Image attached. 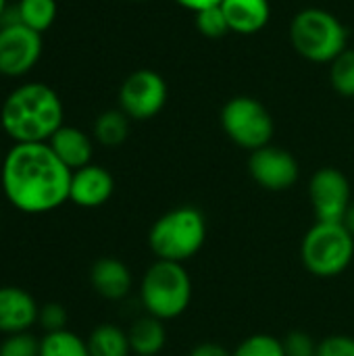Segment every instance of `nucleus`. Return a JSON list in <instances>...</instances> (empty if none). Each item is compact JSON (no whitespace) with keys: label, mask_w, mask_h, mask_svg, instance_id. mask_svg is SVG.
<instances>
[{"label":"nucleus","mask_w":354,"mask_h":356,"mask_svg":"<svg viewBox=\"0 0 354 356\" xmlns=\"http://www.w3.org/2000/svg\"><path fill=\"white\" fill-rule=\"evenodd\" d=\"M71 175L48 142L15 144L0 165L6 200L25 215H46L63 207L69 200Z\"/></svg>","instance_id":"obj_1"},{"label":"nucleus","mask_w":354,"mask_h":356,"mask_svg":"<svg viewBox=\"0 0 354 356\" xmlns=\"http://www.w3.org/2000/svg\"><path fill=\"white\" fill-rule=\"evenodd\" d=\"M63 100L46 83L17 86L2 102L0 125L15 144L48 142L63 127Z\"/></svg>","instance_id":"obj_2"},{"label":"nucleus","mask_w":354,"mask_h":356,"mask_svg":"<svg viewBox=\"0 0 354 356\" xmlns=\"http://www.w3.org/2000/svg\"><path fill=\"white\" fill-rule=\"evenodd\" d=\"M207 242V219L196 207H177L161 215L150 232L148 246L159 261L186 263Z\"/></svg>","instance_id":"obj_3"},{"label":"nucleus","mask_w":354,"mask_h":356,"mask_svg":"<svg viewBox=\"0 0 354 356\" xmlns=\"http://www.w3.org/2000/svg\"><path fill=\"white\" fill-rule=\"evenodd\" d=\"M140 300L146 315L171 321L184 315L192 302V280L182 263L154 261L140 284Z\"/></svg>","instance_id":"obj_4"},{"label":"nucleus","mask_w":354,"mask_h":356,"mask_svg":"<svg viewBox=\"0 0 354 356\" xmlns=\"http://www.w3.org/2000/svg\"><path fill=\"white\" fill-rule=\"evenodd\" d=\"M290 42L311 63H334L348 48V31L334 13L311 6L292 19Z\"/></svg>","instance_id":"obj_5"},{"label":"nucleus","mask_w":354,"mask_h":356,"mask_svg":"<svg viewBox=\"0 0 354 356\" xmlns=\"http://www.w3.org/2000/svg\"><path fill=\"white\" fill-rule=\"evenodd\" d=\"M300 259L315 277H336L353 263L354 236L344 223L317 221L303 238Z\"/></svg>","instance_id":"obj_6"},{"label":"nucleus","mask_w":354,"mask_h":356,"mask_svg":"<svg viewBox=\"0 0 354 356\" xmlns=\"http://www.w3.org/2000/svg\"><path fill=\"white\" fill-rule=\"evenodd\" d=\"M221 127L236 146L250 152L271 144L275 129L267 106L252 96L230 98L221 108Z\"/></svg>","instance_id":"obj_7"},{"label":"nucleus","mask_w":354,"mask_h":356,"mask_svg":"<svg viewBox=\"0 0 354 356\" xmlns=\"http://www.w3.org/2000/svg\"><path fill=\"white\" fill-rule=\"evenodd\" d=\"M167 102V83L152 69L134 71L119 90L121 111L136 121L156 117Z\"/></svg>","instance_id":"obj_8"},{"label":"nucleus","mask_w":354,"mask_h":356,"mask_svg":"<svg viewBox=\"0 0 354 356\" xmlns=\"http://www.w3.org/2000/svg\"><path fill=\"white\" fill-rule=\"evenodd\" d=\"M309 198L317 221L342 223L353 202L351 181L342 171L334 167H323L315 171L309 181Z\"/></svg>","instance_id":"obj_9"},{"label":"nucleus","mask_w":354,"mask_h":356,"mask_svg":"<svg viewBox=\"0 0 354 356\" xmlns=\"http://www.w3.org/2000/svg\"><path fill=\"white\" fill-rule=\"evenodd\" d=\"M42 56V33L10 23L0 27V73L6 77H21L29 73Z\"/></svg>","instance_id":"obj_10"},{"label":"nucleus","mask_w":354,"mask_h":356,"mask_svg":"<svg viewBox=\"0 0 354 356\" xmlns=\"http://www.w3.org/2000/svg\"><path fill=\"white\" fill-rule=\"evenodd\" d=\"M248 173L261 188L269 192H284V190H290L298 181L300 169L292 152L280 146L267 144L250 152Z\"/></svg>","instance_id":"obj_11"},{"label":"nucleus","mask_w":354,"mask_h":356,"mask_svg":"<svg viewBox=\"0 0 354 356\" xmlns=\"http://www.w3.org/2000/svg\"><path fill=\"white\" fill-rule=\"evenodd\" d=\"M115 190L113 175L100 165H86L71 175L69 200L81 209H98L102 207Z\"/></svg>","instance_id":"obj_12"},{"label":"nucleus","mask_w":354,"mask_h":356,"mask_svg":"<svg viewBox=\"0 0 354 356\" xmlns=\"http://www.w3.org/2000/svg\"><path fill=\"white\" fill-rule=\"evenodd\" d=\"M40 307L33 296L17 286L0 288V332L23 334L38 321Z\"/></svg>","instance_id":"obj_13"},{"label":"nucleus","mask_w":354,"mask_h":356,"mask_svg":"<svg viewBox=\"0 0 354 356\" xmlns=\"http://www.w3.org/2000/svg\"><path fill=\"white\" fill-rule=\"evenodd\" d=\"M90 282L92 288L96 290L98 296L106 300H121L131 292L134 277L129 267L115 259V257H102L92 265L90 271Z\"/></svg>","instance_id":"obj_14"},{"label":"nucleus","mask_w":354,"mask_h":356,"mask_svg":"<svg viewBox=\"0 0 354 356\" xmlns=\"http://www.w3.org/2000/svg\"><path fill=\"white\" fill-rule=\"evenodd\" d=\"M221 8L230 29L240 35L259 33L271 17L269 0H223Z\"/></svg>","instance_id":"obj_15"},{"label":"nucleus","mask_w":354,"mask_h":356,"mask_svg":"<svg viewBox=\"0 0 354 356\" xmlns=\"http://www.w3.org/2000/svg\"><path fill=\"white\" fill-rule=\"evenodd\" d=\"M48 146L54 150V154L71 169L77 171L86 165L92 163V154H94V144L90 140V136L77 127L71 125H63L50 140Z\"/></svg>","instance_id":"obj_16"},{"label":"nucleus","mask_w":354,"mask_h":356,"mask_svg":"<svg viewBox=\"0 0 354 356\" xmlns=\"http://www.w3.org/2000/svg\"><path fill=\"white\" fill-rule=\"evenodd\" d=\"M127 338L131 353L136 356H156L165 348L167 342L165 321L152 315H144L138 321H134V325L127 332Z\"/></svg>","instance_id":"obj_17"},{"label":"nucleus","mask_w":354,"mask_h":356,"mask_svg":"<svg viewBox=\"0 0 354 356\" xmlns=\"http://www.w3.org/2000/svg\"><path fill=\"white\" fill-rule=\"evenodd\" d=\"M88 342V350L90 356H129L131 355V346H129V338L127 332H123L117 325L111 323H102L98 325Z\"/></svg>","instance_id":"obj_18"},{"label":"nucleus","mask_w":354,"mask_h":356,"mask_svg":"<svg viewBox=\"0 0 354 356\" xmlns=\"http://www.w3.org/2000/svg\"><path fill=\"white\" fill-rule=\"evenodd\" d=\"M129 136V117L121 108L104 111L94 123V138L106 148L121 146Z\"/></svg>","instance_id":"obj_19"},{"label":"nucleus","mask_w":354,"mask_h":356,"mask_svg":"<svg viewBox=\"0 0 354 356\" xmlns=\"http://www.w3.org/2000/svg\"><path fill=\"white\" fill-rule=\"evenodd\" d=\"M17 8V17L19 23H23L25 27L44 33L46 29H50V25L56 19V0H19Z\"/></svg>","instance_id":"obj_20"},{"label":"nucleus","mask_w":354,"mask_h":356,"mask_svg":"<svg viewBox=\"0 0 354 356\" xmlns=\"http://www.w3.org/2000/svg\"><path fill=\"white\" fill-rule=\"evenodd\" d=\"M40 356H90L88 342L69 330L46 334L40 340Z\"/></svg>","instance_id":"obj_21"},{"label":"nucleus","mask_w":354,"mask_h":356,"mask_svg":"<svg viewBox=\"0 0 354 356\" xmlns=\"http://www.w3.org/2000/svg\"><path fill=\"white\" fill-rule=\"evenodd\" d=\"M330 81L340 96L354 98V50L346 48L334 63H330Z\"/></svg>","instance_id":"obj_22"},{"label":"nucleus","mask_w":354,"mask_h":356,"mask_svg":"<svg viewBox=\"0 0 354 356\" xmlns=\"http://www.w3.org/2000/svg\"><path fill=\"white\" fill-rule=\"evenodd\" d=\"M232 356H286L284 342L269 334H255L244 338Z\"/></svg>","instance_id":"obj_23"},{"label":"nucleus","mask_w":354,"mask_h":356,"mask_svg":"<svg viewBox=\"0 0 354 356\" xmlns=\"http://www.w3.org/2000/svg\"><path fill=\"white\" fill-rule=\"evenodd\" d=\"M194 23H196V29L204 38H211V40H219V38H223V35H227L232 31L230 23H227V19L223 15L221 4L209 6L204 10L194 13Z\"/></svg>","instance_id":"obj_24"},{"label":"nucleus","mask_w":354,"mask_h":356,"mask_svg":"<svg viewBox=\"0 0 354 356\" xmlns=\"http://www.w3.org/2000/svg\"><path fill=\"white\" fill-rule=\"evenodd\" d=\"M0 356H40V342L31 334H10L0 344Z\"/></svg>","instance_id":"obj_25"},{"label":"nucleus","mask_w":354,"mask_h":356,"mask_svg":"<svg viewBox=\"0 0 354 356\" xmlns=\"http://www.w3.org/2000/svg\"><path fill=\"white\" fill-rule=\"evenodd\" d=\"M282 342H284L286 356H317L319 342H315V338L303 330H294V332L286 334L282 338Z\"/></svg>","instance_id":"obj_26"},{"label":"nucleus","mask_w":354,"mask_h":356,"mask_svg":"<svg viewBox=\"0 0 354 356\" xmlns=\"http://www.w3.org/2000/svg\"><path fill=\"white\" fill-rule=\"evenodd\" d=\"M67 319H69L67 317V311L58 302H48L38 313V323L46 330V334L67 330Z\"/></svg>","instance_id":"obj_27"},{"label":"nucleus","mask_w":354,"mask_h":356,"mask_svg":"<svg viewBox=\"0 0 354 356\" xmlns=\"http://www.w3.org/2000/svg\"><path fill=\"white\" fill-rule=\"evenodd\" d=\"M317 356H354V338L344 334L328 336L319 342Z\"/></svg>","instance_id":"obj_28"},{"label":"nucleus","mask_w":354,"mask_h":356,"mask_svg":"<svg viewBox=\"0 0 354 356\" xmlns=\"http://www.w3.org/2000/svg\"><path fill=\"white\" fill-rule=\"evenodd\" d=\"M190 356H232V353L217 342H202L192 348Z\"/></svg>","instance_id":"obj_29"},{"label":"nucleus","mask_w":354,"mask_h":356,"mask_svg":"<svg viewBox=\"0 0 354 356\" xmlns=\"http://www.w3.org/2000/svg\"><path fill=\"white\" fill-rule=\"evenodd\" d=\"M175 2H177L179 6L192 10V13H198V10H204V8H209V6L221 4L223 0H175Z\"/></svg>","instance_id":"obj_30"},{"label":"nucleus","mask_w":354,"mask_h":356,"mask_svg":"<svg viewBox=\"0 0 354 356\" xmlns=\"http://www.w3.org/2000/svg\"><path fill=\"white\" fill-rule=\"evenodd\" d=\"M342 223H344V227H346V229H348V232L354 236V200L351 202V207H348V211H346V215H344Z\"/></svg>","instance_id":"obj_31"},{"label":"nucleus","mask_w":354,"mask_h":356,"mask_svg":"<svg viewBox=\"0 0 354 356\" xmlns=\"http://www.w3.org/2000/svg\"><path fill=\"white\" fill-rule=\"evenodd\" d=\"M4 13H6V0H0V19H2Z\"/></svg>","instance_id":"obj_32"},{"label":"nucleus","mask_w":354,"mask_h":356,"mask_svg":"<svg viewBox=\"0 0 354 356\" xmlns=\"http://www.w3.org/2000/svg\"><path fill=\"white\" fill-rule=\"evenodd\" d=\"M134 2H144V0H134Z\"/></svg>","instance_id":"obj_33"},{"label":"nucleus","mask_w":354,"mask_h":356,"mask_svg":"<svg viewBox=\"0 0 354 356\" xmlns=\"http://www.w3.org/2000/svg\"><path fill=\"white\" fill-rule=\"evenodd\" d=\"M0 165H2V159H0Z\"/></svg>","instance_id":"obj_34"}]
</instances>
